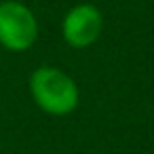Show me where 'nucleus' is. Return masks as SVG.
<instances>
[{
	"label": "nucleus",
	"instance_id": "nucleus-3",
	"mask_svg": "<svg viewBox=\"0 0 154 154\" xmlns=\"http://www.w3.org/2000/svg\"><path fill=\"white\" fill-rule=\"evenodd\" d=\"M103 28V17L93 5L74 7L63 19V38L72 47H89L93 45Z\"/></svg>",
	"mask_w": 154,
	"mask_h": 154
},
{
	"label": "nucleus",
	"instance_id": "nucleus-1",
	"mask_svg": "<svg viewBox=\"0 0 154 154\" xmlns=\"http://www.w3.org/2000/svg\"><path fill=\"white\" fill-rule=\"evenodd\" d=\"M34 101L49 114H68L78 103L76 82L57 68H38L30 78Z\"/></svg>",
	"mask_w": 154,
	"mask_h": 154
},
{
	"label": "nucleus",
	"instance_id": "nucleus-2",
	"mask_svg": "<svg viewBox=\"0 0 154 154\" xmlns=\"http://www.w3.org/2000/svg\"><path fill=\"white\" fill-rule=\"evenodd\" d=\"M38 23L34 13L15 0L0 5V45L11 51H26L36 42Z\"/></svg>",
	"mask_w": 154,
	"mask_h": 154
}]
</instances>
